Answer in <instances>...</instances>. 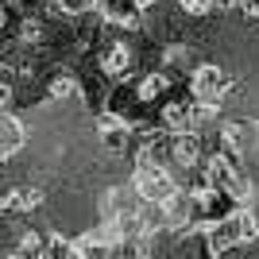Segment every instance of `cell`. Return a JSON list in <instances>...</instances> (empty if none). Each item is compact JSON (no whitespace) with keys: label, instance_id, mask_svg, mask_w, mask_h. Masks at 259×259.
Listing matches in <instances>:
<instances>
[{"label":"cell","instance_id":"8fae6325","mask_svg":"<svg viewBox=\"0 0 259 259\" xmlns=\"http://www.w3.org/2000/svg\"><path fill=\"white\" fill-rule=\"evenodd\" d=\"M93 8H97V0H54V12H58V16H70V20L89 16Z\"/></svg>","mask_w":259,"mask_h":259},{"label":"cell","instance_id":"7a4b0ae2","mask_svg":"<svg viewBox=\"0 0 259 259\" xmlns=\"http://www.w3.org/2000/svg\"><path fill=\"white\" fill-rule=\"evenodd\" d=\"M136 197L143 205H162L166 197L178 190V182L170 178V166H151V170H136Z\"/></svg>","mask_w":259,"mask_h":259},{"label":"cell","instance_id":"9c48e42d","mask_svg":"<svg viewBox=\"0 0 259 259\" xmlns=\"http://www.w3.org/2000/svg\"><path fill=\"white\" fill-rule=\"evenodd\" d=\"M47 97H54V101H70V97H77V77L74 74H51V81H47Z\"/></svg>","mask_w":259,"mask_h":259},{"label":"cell","instance_id":"277c9868","mask_svg":"<svg viewBox=\"0 0 259 259\" xmlns=\"http://www.w3.org/2000/svg\"><path fill=\"white\" fill-rule=\"evenodd\" d=\"M101 143L112 155H124L132 147V124L128 120H116V112H105L101 116Z\"/></svg>","mask_w":259,"mask_h":259},{"label":"cell","instance_id":"8992f818","mask_svg":"<svg viewBox=\"0 0 259 259\" xmlns=\"http://www.w3.org/2000/svg\"><path fill=\"white\" fill-rule=\"evenodd\" d=\"M132 66H136V51H132L128 43H112L101 54V70H105L108 77H128Z\"/></svg>","mask_w":259,"mask_h":259},{"label":"cell","instance_id":"4fadbf2b","mask_svg":"<svg viewBox=\"0 0 259 259\" xmlns=\"http://www.w3.org/2000/svg\"><path fill=\"white\" fill-rule=\"evenodd\" d=\"M39 39H43V20L27 16V20L20 23V43H39Z\"/></svg>","mask_w":259,"mask_h":259},{"label":"cell","instance_id":"52a82bcc","mask_svg":"<svg viewBox=\"0 0 259 259\" xmlns=\"http://www.w3.org/2000/svg\"><path fill=\"white\" fill-rule=\"evenodd\" d=\"M162 132H170V136L194 132V124H190V108H186V105H178V101H170V105L162 108Z\"/></svg>","mask_w":259,"mask_h":259},{"label":"cell","instance_id":"2e32d148","mask_svg":"<svg viewBox=\"0 0 259 259\" xmlns=\"http://www.w3.org/2000/svg\"><path fill=\"white\" fill-rule=\"evenodd\" d=\"M62 259H81V255H77V251H74V248H70V251H66V255H62Z\"/></svg>","mask_w":259,"mask_h":259},{"label":"cell","instance_id":"5b68a950","mask_svg":"<svg viewBox=\"0 0 259 259\" xmlns=\"http://www.w3.org/2000/svg\"><path fill=\"white\" fill-rule=\"evenodd\" d=\"M23 143H27V128H23V120L12 116V112H0V159L20 155Z\"/></svg>","mask_w":259,"mask_h":259},{"label":"cell","instance_id":"5bb4252c","mask_svg":"<svg viewBox=\"0 0 259 259\" xmlns=\"http://www.w3.org/2000/svg\"><path fill=\"white\" fill-rule=\"evenodd\" d=\"M155 4H159V0H132V8H136V12H151Z\"/></svg>","mask_w":259,"mask_h":259},{"label":"cell","instance_id":"3957f363","mask_svg":"<svg viewBox=\"0 0 259 259\" xmlns=\"http://www.w3.org/2000/svg\"><path fill=\"white\" fill-rule=\"evenodd\" d=\"M197 159H201V136L197 132H182V136H170V143H166V162L170 166H197Z\"/></svg>","mask_w":259,"mask_h":259},{"label":"cell","instance_id":"30bf717a","mask_svg":"<svg viewBox=\"0 0 259 259\" xmlns=\"http://www.w3.org/2000/svg\"><path fill=\"white\" fill-rule=\"evenodd\" d=\"M43 248H47V240L35 228H23L20 240H16V255H23V259H43Z\"/></svg>","mask_w":259,"mask_h":259},{"label":"cell","instance_id":"ba28073f","mask_svg":"<svg viewBox=\"0 0 259 259\" xmlns=\"http://www.w3.org/2000/svg\"><path fill=\"white\" fill-rule=\"evenodd\" d=\"M162 93H166V74H143L132 97H136V105H151V101L162 97Z\"/></svg>","mask_w":259,"mask_h":259},{"label":"cell","instance_id":"9a60e30c","mask_svg":"<svg viewBox=\"0 0 259 259\" xmlns=\"http://www.w3.org/2000/svg\"><path fill=\"white\" fill-rule=\"evenodd\" d=\"M4 23H8V12H4V4H0V31H4Z\"/></svg>","mask_w":259,"mask_h":259},{"label":"cell","instance_id":"e0dca14e","mask_svg":"<svg viewBox=\"0 0 259 259\" xmlns=\"http://www.w3.org/2000/svg\"><path fill=\"white\" fill-rule=\"evenodd\" d=\"M0 217H4V190H0Z\"/></svg>","mask_w":259,"mask_h":259},{"label":"cell","instance_id":"6da1fadb","mask_svg":"<svg viewBox=\"0 0 259 259\" xmlns=\"http://www.w3.org/2000/svg\"><path fill=\"white\" fill-rule=\"evenodd\" d=\"M190 93H194L197 105H221V101L232 93V81H228V74L221 66H194Z\"/></svg>","mask_w":259,"mask_h":259},{"label":"cell","instance_id":"7c38bea8","mask_svg":"<svg viewBox=\"0 0 259 259\" xmlns=\"http://www.w3.org/2000/svg\"><path fill=\"white\" fill-rule=\"evenodd\" d=\"M12 97H16V81H12V66L0 62V112H8Z\"/></svg>","mask_w":259,"mask_h":259}]
</instances>
